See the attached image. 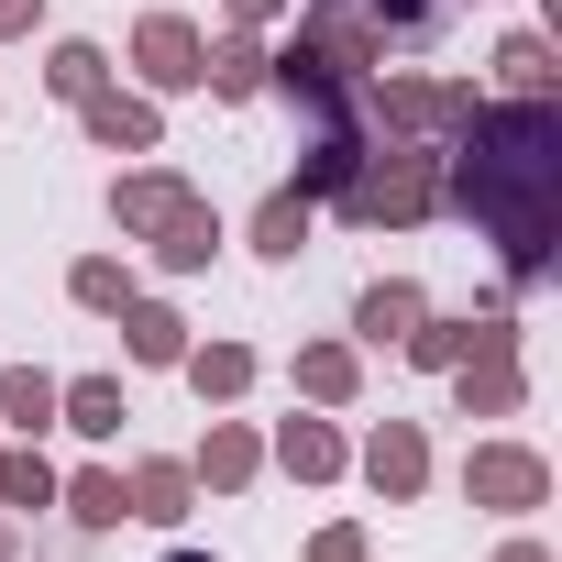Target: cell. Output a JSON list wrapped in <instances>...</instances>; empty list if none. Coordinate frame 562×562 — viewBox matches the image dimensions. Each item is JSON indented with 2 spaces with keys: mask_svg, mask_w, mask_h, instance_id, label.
<instances>
[{
  "mask_svg": "<svg viewBox=\"0 0 562 562\" xmlns=\"http://www.w3.org/2000/svg\"><path fill=\"white\" fill-rule=\"evenodd\" d=\"M441 199L496 243L507 288H551V243H562V111L551 100H474V122L441 144Z\"/></svg>",
  "mask_w": 562,
  "mask_h": 562,
  "instance_id": "cell-1",
  "label": "cell"
},
{
  "mask_svg": "<svg viewBox=\"0 0 562 562\" xmlns=\"http://www.w3.org/2000/svg\"><path fill=\"white\" fill-rule=\"evenodd\" d=\"M353 232H419L430 210H441V155L430 144H375L353 177H342V199H331Z\"/></svg>",
  "mask_w": 562,
  "mask_h": 562,
  "instance_id": "cell-2",
  "label": "cell"
},
{
  "mask_svg": "<svg viewBox=\"0 0 562 562\" xmlns=\"http://www.w3.org/2000/svg\"><path fill=\"white\" fill-rule=\"evenodd\" d=\"M474 100H485L474 78H375V89H364V122H386V144H430V155H441V144L474 122Z\"/></svg>",
  "mask_w": 562,
  "mask_h": 562,
  "instance_id": "cell-3",
  "label": "cell"
},
{
  "mask_svg": "<svg viewBox=\"0 0 562 562\" xmlns=\"http://www.w3.org/2000/svg\"><path fill=\"white\" fill-rule=\"evenodd\" d=\"M463 496H474L485 518H540V507H551V452H540V441L485 430V441L463 452Z\"/></svg>",
  "mask_w": 562,
  "mask_h": 562,
  "instance_id": "cell-4",
  "label": "cell"
},
{
  "mask_svg": "<svg viewBox=\"0 0 562 562\" xmlns=\"http://www.w3.org/2000/svg\"><path fill=\"white\" fill-rule=\"evenodd\" d=\"M353 89H364V78H353V67H342V56H331L310 23H299L288 45H265V100H288L299 122H331V111H353Z\"/></svg>",
  "mask_w": 562,
  "mask_h": 562,
  "instance_id": "cell-5",
  "label": "cell"
},
{
  "mask_svg": "<svg viewBox=\"0 0 562 562\" xmlns=\"http://www.w3.org/2000/svg\"><path fill=\"white\" fill-rule=\"evenodd\" d=\"M122 67H133L155 100H188V89H199V67H210V34H199L188 12H144V23H133V45H122Z\"/></svg>",
  "mask_w": 562,
  "mask_h": 562,
  "instance_id": "cell-6",
  "label": "cell"
},
{
  "mask_svg": "<svg viewBox=\"0 0 562 562\" xmlns=\"http://www.w3.org/2000/svg\"><path fill=\"white\" fill-rule=\"evenodd\" d=\"M265 474H288V485H342V474H353L342 408H299V419H276V430H265Z\"/></svg>",
  "mask_w": 562,
  "mask_h": 562,
  "instance_id": "cell-7",
  "label": "cell"
},
{
  "mask_svg": "<svg viewBox=\"0 0 562 562\" xmlns=\"http://www.w3.org/2000/svg\"><path fill=\"white\" fill-rule=\"evenodd\" d=\"M353 474H364L386 507H419V496H430V430H419V419H375V430L353 441Z\"/></svg>",
  "mask_w": 562,
  "mask_h": 562,
  "instance_id": "cell-8",
  "label": "cell"
},
{
  "mask_svg": "<svg viewBox=\"0 0 562 562\" xmlns=\"http://www.w3.org/2000/svg\"><path fill=\"white\" fill-rule=\"evenodd\" d=\"M496 342H518V321H507V310H430L397 353H408L419 375H452L463 353H496Z\"/></svg>",
  "mask_w": 562,
  "mask_h": 562,
  "instance_id": "cell-9",
  "label": "cell"
},
{
  "mask_svg": "<svg viewBox=\"0 0 562 562\" xmlns=\"http://www.w3.org/2000/svg\"><path fill=\"white\" fill-rule=\"evenodd\" d=\"M78 122H89V144L100 155H166V100L155 89H100V100H78Z\"/></svg>",
  "mask_w": 562,
  "mask_h": 562,
  "instance_id": "cell-10",
  "label": "cell"
},
{
  "mask_svg": "<svg viewBox=\"0 0 562 562\" xmlns=\"http://www.w3.org/2000/svg\"><path fill=\"white\" fill-rule=\"evenodd\" d=\"M518 408H529V364H518V342L452 364V419H518Z\"/></svg>",
  "mask_w": 562,
  "mask_h": 562,
  "instance_id": "cell-11",
  "label": "cell"
},
{
  "mask_svg": "<svg viewBox=\"0 0 562 562\" xmlns=\"http://www.w3.org/2000/svg\"><path fill=\"white\" fill-rule=\"evenodd\" d=\"M188 474H199V496H254L265 485V430L254 419H210L199 452H188Z\"/></svg>",
  "mask_w": 562,
  "mask_h": 562,
  "instance_id": "cell-12",
  "label": "cell"
},
{
  "mask_svg": "<svg viewBox=\"0 0 562 562\" xmlns=\"http://www.w3.org/2000/svg\"><path fill=\"white\" fill-rule=\"evenodd\" d=\"M221 243H232V232H221V210H210V199L188 188V199H177V210H166V221L144 232V265H155V276H199V265H210Z\"/></svg>",
  "mask_w": 562,
  "mask_h": 562,
  "instance_id": "cell-13",
  "label": "cell"
},
{
  "mask_svg": "<svg viewBox=\"0 0 562 562\" xmlns=\"http://www.w3.org/2000/svg\"><path fill=\"white\" fill-rule=\"evenodd\" d=\"M419 321H430V288H419V276H375V288L353 299V353H397Z\"/></svg>",
  "mask_w": 562,
  "mask_h": 562,
  "instance_id": "cell-14",
  "label": "cell"
},
{
  "mask_svg": "<svg viewBox=\"0 0 562 562\" xmlns=\"http://www.w3.org/2000/svg\"><path fill=\"white\" fill-rule=\"evenodd\" d=\"M177 375H188V397H199V408H243V397H254V375H265V353H254V342H188V353H177Z\"/></svg>",
  "mask_w": 562,
  "mask_h": 562,
  "instance_id": "cell-15",
  "label": "cell"
},
{
  "mask_svg": "<svg viewBox=\"0 0 562 562\" xmlns=\"http://www.w3.org/2000/svg\"><path fill=\"white\" fill-rule=\"evenodd\" d=\"M122 496H133V518H144V529H188L199 474H188V452H144V463L122 474Z\"/></svg>",
  "mask_w": 562,
  "mask_h": 562,
  "instance_id": "cell-16",
  "label": "cell"
},
{
  "mask_svg": "<svg viewBox=\"0 0 562 562\" xmlns=\"http://www.w3.org/2000/svg\"><path fill=\"white\" fill-rule=\"evenodd\" d=\"M288 386H299V408H353L364 397V353L353 342H299L288 353Z\"/></svg>",
  "mask_w": 562,
  "mask_h": 562,
  "instance_id": "cell-17",
  "label": "cell"
},
{
  "mask_svg": "<svg viewBox=\"0 0 562 562\" xmlns=\"http://www.w3.org/2000/svg\"><path fill=\"white\" fill-rule=\"evenodd\" d=\"M122 419H133V397H122V375H56V430H78V441H122Z\"/></svg>",
  "mask_w": 562,
  "mask_h": 562,
  "instance_id": "cell-18",
  "label": "cell"
},
{
  "mask_svg": "<svg viewBox=\"0 0 562 562\" xmlns=\"http://www.w3.org/2000/svg\"><path fill=\"white\" fill-rule=\"evenodd\" d=\"M310 232H321V199H310V188H265L243 243H254L265 265H299V254H310Z\"/></svg>",
  "mask_w": 562,
  "mask_h": 562,
  "instance_id": "cell-19",
  "label": "cell"
},
{
  "mask_svg": "<svg viewBox=\"0 0 562 562\" xmlns=\"http://www.w3.org/2000/svg\"><path fill=\"white\" fill-rule=\"evenodd\" d=\"M199 89H210V100H232V111H243V100H265V34H254V23H221V34H210Z\"/></svg>",
  "mask_w": 562,
  "mask_h": 562,
  "instance_id": "cell-20",
  "label": "cell"
},
{
  "mask_svg": "<svg viewBox=\"0 0 562 562\" xmlns=\"http://www.w3.org/2000/svg\"><path fill=\"white\" fill-rule=\"evenodd\" d=\"M485 67H496V89H507V100H551V89H562V45H551L540 23L496 34V56H485Z\"/></svg>",
  "mask_w": 562,
  "mask_h": 562,
  "instance_id": "cell-21",
  "label": "cell"
},
{
  "mask_svg": "<svg viewBox=\"0 0 562 562\" xmlns=\"http://www.w3.org/2000/svg\"><path fill=\"white\" fill-rule=\"evenodd\" d=\"M111 321H122V353H133V364L177 375V353H188V310H166V299H144V288H133Z\"/></svg>",
  "mask_w": 562,
  "mask_h": 562,
  "instance_id": "cell-22",
  "label": "cell"
},
{
  "mask_svg": "<svg viewBox=\"0 0 562 562\" xmlns=\"http://www.w3.org/2000/svg\"><path fill=\"white\" fill-rule=\"evenodd\" d=\"M177 199H188V177H177V166H122V177H111V221H122V243H144Z\"/></svg>",
  "mask_w": 562,
  "mask_h": 562,
  "instance_id": "cell-23",
  "label": "cell"
},
{
  "mask_svg": "<svg viewBox=\"0 0 562 562\" xmlns=\"http://www.w3.org/2000/svg\"><path fill=\"white\" fill-rule=\"evenodd\" d=\"M111 78H122V67H111V45H100V34H56V45H45V89H56L67 111H78V100H100Z\"/></svg>",
  "mask_w": 562,
  "mask_h": 562,
  "instance_id": "cell-24",
  "label": "cell"
},
{
  "mask_svg": "<svg viewBox=\"0 0 562 562\" xmlns=\"http://www.w3.org/2000/svg\"><path fill=\"white\" fill-rule=\"evenodd\" d=\"M56 507H67L78 529H122V518H133V496H122V463H78V474H56Z\"/></svg>",
  "mask_w": 562,
  "mask_h": 562,
  "instance_id": "cell-25",
  "label": "cell"
},
{
  "mask_svg": "<svg viewBox=\"0 0 562 562\" xmlns=\"http://www.w3.org/2000/svg\"><path fill=\"white\" fill-rule=\"evenodd\" d=\"M0 419H12V441H45L56 430V375L45 364H0Z\"/></svg>",
  "mask_w": 562,
  "mask_h": 562,
  "instance_id": "cell-26",
  "label": "cell"
},
{
  "mask_svg": "<svg viewBox=\"0 0 562 562\" xmlns=\"http://www.w3.org/2000/svg\"><path fill=\"white\" fill-rule=\"evenodd\" d=\"M133 288H144V276H133V254H78V265H67V299H78L89 321H111Z\"/></svg>",
  "mask_w": 562,
  "mask_h": 562,
  "instance_id": "cell-27",
  "label": "cell"
},
{
  "mask_svg": "<svg viewBox=\"0 0 562 562\" xmlns=\"http://www.w3.org/2000/svg\"><path fill=\"white\" fill-rule=\"evenodd\" d=\"M34 507H56V463H45V441L0 452V518H34Z\"/></svg>",
  "mask_w": 562,
  "mask_h": 562,
  "instance_id": "cell-28",
  "label": "cell"
},
{
  "mask_svg": "<svg viewBox=\"0 0 562 562\" xmlns=\"http://www.w3.org/2000/svg\"><path fill=\"white\" fill-rule=\"evenodd\" d=\"M299 562H375V540H364V518H321Z\"/></svg>",
  "mask_w": 562,
  "mask_h": 562,
  "instance_id": "cell-29",
  "label": "cell"
},
{
  "mask_svg": "<svg viewBox=\"0 0 562 562\" xmlns=\"http://www.w3.org/2000/svg\"><path fill=\"white\" fill-rule=\"evenodd\" d=\"M452 0H375V34H430Z\"/></svg>",
  "mask_w": 562,
  "mask_h": 562,
  "instance_id": "cell-30",
  "label": "cell"
},
{
  "mask_svg": "<svg viewBox=\"0 0 562 562\" xmlns=\"http://www.w3.org/2000/svg\"><path fill=\"white\" fill-rule=\"evenodd\" d=\"M45 34V0H0V45H34Z\"/></svg>",
  "mask_w": 562,
  "mask_h": 562,
  "instance_id": "cell-31",
  "label": "cell"
},
{
  "mask_svg": "<svg viewBox=\"0 0 562 562\" xmlns=\"http://www.w3.org/2000/svg\"><path fill=\"white\" fill-rule=\"evenodd\" d=\"M221 12H232V23H254V34H276V23L299 12V0H221Z\"/></svg>",
  "mask_w": 562,
  "mask_h": 562,
  "instance_id": "cell-32",
  "label": "cell"
},
{
  "mask_svg": "<svg viewBox=\"0 0 562 562\" xmlns=\"http://www.w3.org/2000/svg\"><path fill=\"white\" fill-rule=\"evenodd\" d=\"M496 562H551V540H529V518H518V540H507Z\"/></svg>",
  "mask_w": 562,
  "mask_h": 562,
  "instance_id": "cell-33",
  "label": "cell"
},
{
  "mask_svg": "<svg viewBox=\"0 0 562 562\" xmlns=\"http://www.w3.org/2000/svg\"><path fill=\"white\" fill-rule=\"evenodd\" d=\"M166 562H221V551H166Z\"/></svg>",
  "mask_w": 562,
  "mask_h": 562,
  "instance_id": "cell-34",
  "label": "cell"
},
{
  "mask_svg": "<svg viewBox=\"0 0 562 562\" xmlns=\"http://www.w3.org/2000/svg\"><path fill=\"white\" fill-rule=\"evenodd\" d=\"M0 562H12V518H0Z\"/></svg>",
  "mask_w": 562,
  "mask_h": 562,
  "instance_id": "cell-35",
  "label": "cell"
}]
</instances>
